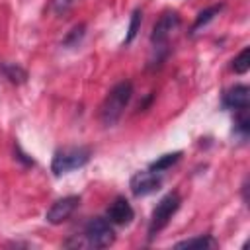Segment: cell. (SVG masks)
Masks as SVG:
<instances>
[{
	"label": "cell",
	"mask_w": 250,
	"mask_h": 250,
	"mask_svg": "<svg viewBox=\"0 0 250 250\" xmlns=\"http://www.w3.org/2000/svg\"><path fill=\"white\" fill-rule=\"evenodd\" d=\"M141 21H143V12H141V8H137V10H133V14H131V21H129V29H127V35H125V45H129L135 37H137V33H139V27H141Z\"/></svg>",
	"instance_id": "17"
},
{
	"label": "cell",
	"mask_w": 250,
	"mask_h": 250,
	"mask_svg": "<svg viewBox=\"0 0 250 250\" xmlns=\"http://www.w3.org/2000/svg\"><path fill=\"white\" fill-rule=\"evenodd\" d=\"M74 2H76V0H51V8H53V12H55L57 16H64V14L72 8Z\"/></svg>",
	"instance_id": "18"
},
{
	"label": "cell",
	"mask_w": 250,
	"mask_h": 250,
	"mask_svg": "<svg viewBox=\"0 0 250 250\" xmlns=\"http://www.w3.org/2000/svg\"><path fill=\"white\" fill-rule=\"evenodd\" d=\"M180 25V14L178 12H164L158 21L154 23L152 27V33H150V43H152V49H154V59H152V64H160L166 55H168V39H170V33Z\"/></svg>",
	"instance_id": "2"
},
{
	"label": "cell",
	"mask_w": 250,
	"mask_h": 250,
	"mask_svg": "<svg viewBox=\"0 0 250 250\" xmlns=\"http://www.w3.org/2000/svg\"><path fill=\"white\" fill-rule=\"evenodd\" d=\"M90 148L88 146H64L53 154L51 160V172L55 176L68 174L72 170H78L90 162Z\"/></svg>",
	"instance_id": "3"
},
{
	"label": "cell",
	"mask_w": 250,
	"mask_h": 250,
	"mask_svg": "<svg viewBox=\"0 0 250 250\" xmlns=\"http://www.w3.org/2000/svg\"><path fill=\"white\" fill-rule=\"evenodd\" d=\"M82 238L90 248H107L115 242V230L105 217H92L84 225Z\"/></svg>",
	"instance_id": "5"
},
{
	"label": "cell",
	"mask_w": 250,
	"mask_h": 250,
	"mask_svg": "<svg viewBox=\"0 0 250 250\" xmlns=\"http://www.w3.org/2000/svg\"><path fill=\"white\" fill-rule=\"evenodd\" d=\"M84 35H86V23H78V25H74V27L64 35V39H62V47H66V49L78 47L80 41L84 39Z\"/></svg>",
	"instance_id": "15"
},
{
	"label": "cell",
	"mask_w": 250,
	"mask_h": 250,
	"mask_svg": "<svg viewBox=\"0 0 250 250\" xmlns=\"http://www.w3.org/2000/svg\"><path fill=\"white\" fill-rule=\"evenodd\" d=\"M248 100H250V88L244 86V84H236L232 88H229L225 94H223V100H221V105L225 109H242V107H248Z\"/></svg>",
	"instance_id": "9"
},
{
	"label": "cell",
	"mask_w": 250,
	"mask_h": 250,
	"mask_svg": "<svg viewBox=\"0 0 250 250\" xmlns=\"http://www.w3.org/2000/svg\"><path fill=\"white\" fill-rule=\"evenodd\" d=\"M133 217H135V211L125 197H115V201L107 207V213H105V219L117 227L129 225L133 221Z\"/></svg>",
	"instance_id": "8"
},
{
	"label": "cell",
	"mask_w": 250,
	"mask_h": 250,
	"mask_svg": "<svg viewBox=\"0 0 250 250\" xmlns=\"http://www.w3.org/2000/svg\"><path fill=\"white\" fill-rule=\"evenodd\" d=\"M182 205V197L178 191H170L166 193L158 203L156 207L152 209V215H150V221H148V238L152 240L160 230L166 229V225L170 223V219L176 215V211L180 209Z\"/></svg>",
	"instance_id": "4"
},
{
	"label": "cell",
	"mask_w": 250,
	"mask_h": 250,
	"mask_svg": "<svg viewBox=\"0 0 250 250\" xmlns=\"http://www.w3.org/2000/svg\"><path fill=\"white\" fill-rule=\"evenodd\" d=\"M232 131L244 141L248 137V131H250V117H248V107H242V109H236V115H234V127Z\"/></svg>",
	"instance_id": "13"
},
{
	"label": "cell",
	"mask_w": 250,
	"mask_h": 250,
	"mask_svg": "<svg viewBox=\"0 0 250 250\" xmlns=\"http://www.w3.org/2000/svg\"><path fill=\"white\" fill-rule=\"evenodd\" d=\"M180 158H182V152H180V150H178V152H168V154H162V156H158L154 162H150L148 170L162 174V172H166L168 168H172V166H174V164H176Z\"/></svg>",
	"instance_id": "12"
},
{
	"label": "cell",
	"mask_w": 250,
	"mask_h": 250,
	"mask_svg": "<svg viewBox=\"0 0 250 250\" xmlns=\"http://www.w3.org/2000/svg\"><path fill=\"white\" fill-rule=\"evenodd\" d=\"M223 10V4H215V6H209V8H205V10H201L199 14H197V18H195V21H193V25H191V33H197L201 27H205L219 12Z\"/></svg>",
	"instance_id": "11"
},
{
	"label": "cell",
	"mask_w": 250,
	"mask_h": 250,
	"mask_svg": "<svg viewBox=\"0 0 250 250\" xmlns=\"http://www.w3.org/2000/svg\"><path fill=\"white\" fill-rule=\"evenodd\" d=\"M250 68V47H244L234 59H232V70L236 74H246Z\"/></svg>",
	"instance_id": "16"
},
{
	"label": "cell",
	"mask_w": 250,
	"mask_h": 250,
	"mask_svg": "<svg viewBox=\"0 0 250 250\" xmlns=\"http://www.w3.org/2000/svg\"><path fill=\"white\" fill-rule=\"evenodd\" d=\"M0 70L12 84H23L27 80V72L16 62H0Z\"/></svg>",
	"instance_id": "10"
},
{
	"label": "cell",
	"mask_w": 250,
	"mask_h": 250,
	"mask_svg": "<svg viewBox=\"0 0 250 250\" xmlns=\"http://www.w3.org/2000/svg\"><path fill=\"white\" fill-rule=\"evenodd\" d=\"M80 205V195H66V197H61L57 199L45 213V221L49 225H61L64 223L74 211L76 207Z\"/></svg>",
	"instance_id": "7"
},
{
	"label": "cell",
	"mask_w": 250,
	"mask_h": 250,
	"mask_svg": "<svg viewBox=\"0 0 250 250\" xmlns=\"http://www.w3.org/2000/svg\"><path fill=\"white\" fill-rule=\"evenodd\" d=\"M131 96H133V84L129 80L117 82L107 92V96L104 98V102L100 105V121L104 127H113L121 119L125 107L131 102Z\"/></svg>",
	"instance_id": "1"
},
{
	"label": "cell",
	"mask_w": 250,
	"mask_h": 250,
	"mask_svg": "<svg viewBox=\"0 0 250 250\" xmlns=\"http://www.w3.org/2000/svg\"><path fill=\"white\" fill-rule=\"evenodd\" d=\"M162 186V176L158 172H152V170H141V172H135L131 176V182H129V188H131V193L135 197H145V195H150L154 191H158Z\"/></svg>",
	"instance_id": "6"
},
{
	"label": "cell",
	"mask_w": 250,
	"mask_h": 250,
	"mask_svg": "<svg viewBox=\"0 0 250 250\" xmlns=\"http://www.w3.org/2000/svg\"><path fill=\"white\" fill-rule=\"evenodd\" d=\"M217 242L213 240V236L209 234H199V236H193V238H186V240H180L176 242L174 246L176 248H213Z\"/></svg>",
	"instance_id": "14"
}]
</instances>
